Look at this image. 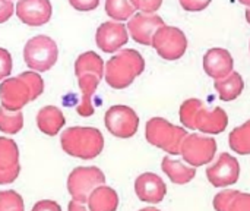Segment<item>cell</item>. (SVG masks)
Masks as SVG:
<instances>
[{"instance_id":"1","label":"cell","mask_w":250,"mask_h":211,"mask_svg":"<svg viewBox=\"0 0 250 211\" xmlns=\"http://www.w3.org/2000/svg\"><path fill=\"white\" fill-rule=\"evenodd\" d=\"M145 70L142 54L133 48H123L116 53L104 68L105 82L114 90L127 88Z\"/></svg>"},{"instance_id":"2","label":"cell","mask_w":250,"mask_h":211,"mask_svg":"<svg viewBox=\"0 0 250 211\" xmlns=\"http://www.w3.org/2000/svg\"><path fill=\"white\" fill-rule=\"evenodd\" d=\"M60 144L66 154L82 160H92L101 154L104 137L97 128L73 126L62 134Z\"/></svg>"},{"instance_id":"3","label":"cell","mask_w":250,"mask_h":211,"mask_svg":"<svg viewBox=\"0 0 250 211\" xmlns=\"http://www.w3.org/2000/svg\"><path fill=\"white\" fill-rule=\"evenodd\" d=\"M145 137L151 145L161 148L168 154L179 156L183 140L188 137V131L163 117H152L146 122Z\"/></svg>"},{"instance_id":"4","label":"cell","mask_w":250,"mask_h":211,"mask_svg":"<svg viewBox=\"0 0 250 211\" xmlns=\"http://www.w3.org/2000/svg\"><path fill=\"white\" fill-rule=\"evenodd\" d=\"M23 59L31 70H50L59 59L57 44L48 35H35L25 44Z\"/></svg>"},{"instance_id":"5","label":"cell","mask_w":250,"mask_h":211,"mask_svg":"<svg viewBox=\"0 0 250 211\" xmlns=\"http://www.w3.org/2000/svg\"><path fill=\"white\" fill-rule=\"evenodd\" d=\"M105 184V176L101 169L91 167H76L70 172L67 178V191L70 197L81 203H88L91 192Z\"/></svg>"},{"instance_id":"6","label":"cell","mask_w":250,"mask_h":211,"mask_svg":"<svg viewBox=\"0 0 250 211\" xmlns=\"http://www.w3.org/2000/svg\"><path fill=\"white\" fill-rule=\"evenodd\" d=\"M152 47L164 60H177L186 53L188 38L180 28L163 25L152 37Z\"/></svg>"},{"instance_id":"7","label":"cell","mask_w":250,"mask_h":211,"mask_svg":"<svg viewBox=\"0 0 250 211\" xmlns=\"http://www.w3.org/2000/svg\"><path fill=\"white\" fill-rule=\"evenodd\" d=\"M217 148V141L214 138L199 134H188V137L183 140L180 154L188 164L199 167L209 164L214 160Z\"/></svg>"},{"instance_id":"8","label":"cell","mask_w":250,"mask_h":211,"mask_svg":"<svg viewBox=\"0 0 250 211\" xmlns=\"http://www.w3.org/2000/svg\"><path fill=\"white\" fill-rule=\"evenodd\" d=\"M104 122L111 135L123 140L132 138L139 128V117L136 112L123 104L111 106L105 113Z\"/></svg>"},{"instance_id":"9","label":"cell","mask_w":250,"mask_h":211,"mask_svg":"<svg viewBox=\"0 0 250 211\" xmlns=\"http://www.w3.org/2000/svg\"><path fill=\"white\" fill-rule=\"evenodd\" d=\"M207 178L215 188L231 187L240 178V164L236 157L229 153H223L218 160L207 169Z\"/></svg>"},{"instance_id":"10","label":"cell","mask_w":250,"mask_h":211,"mask_svg":"<svg viewBox=\"0 0 250 211\" xmlns=\"http://www.w3.org/2000/svg\"><path fill=\"white\" fill-rule=\"evenodd\" d=\"M0 101L1 107L18 112L22 110L29 101H32L31 91L25 81L19 76L6 78L0 82Z\"/></svg>"},{"instance_id":"11","label":"cell","mask_w":250,"mask_h":211,"mask_svg":"<svg viewBox=\"0 0 250 211\" xmlns=\"http://www.w3.org/2000/svg\"><path fill=\"white\" fill-rule=\"evenodd\" d=\"M129 41L127 26L119 21H108L98 26L95 43L104 53H116Z\"/></svg>"},{"instance_id":"12","label":"cell","mask_w":250,"mask_h":211,"mask_svg":"<svg viewBox=\"0 0 250 211\" xmlns=\"http://www.w3.org/2000/svg\"><path fill=\"white\" fill-rule=\"evenodd\" d=\"M166 25L163 18L155 13H135L127 22L129 35L142 46H152V37L155 31Z\"/></svg>"},{"instance_id":"13","label":"cell","mask_w":250,"mask_h":211,"mask_svg":"<svg viewBox=\"0 0 250 211\" xmlns=\"http://www.w3.org/2000/svg\"><path fill=\"white\" fill-rule=\"evenodd\" d=\"M51 3L50 0H19L15 13L18 18L29 26H41L47 23L51 18Z\"/></svg>"},{"instance_id":"14","label":"cell","mask_w":250,"mask_h":211,"mask_svg":"<svg viewBox=\"0 0 250 211\" xmlns=\"http://www.w3.org/2000/svg\"><path fill=\"white\" fill-rule=\"evenodd\" d=\"M202 65H204V70L207 72V75L211 76L214 81H217V79H223L229 76L233 72L234 60L229 50L214 47L205 53L202 59Z\"/></svg>"},{"instance_id":"15","label":"cell","mask_w":250,"mask_h":211,"mask_svg":"<svg viewBox=\"0 0 250 211\" xmlns=\"http://www.w3.org/2000/svg\"><path fill=\"white\" fill-rule=\"evenodd\" d=\"M135 192L141 201L158 204L167 194V185L158 175L146 172L135 181Z\"/></svg>"},{"instance_id":"16","label":"cell","mask_w":250,"mask_h":211,"mask_svg":"<svg viewBox=\"0 0 250 211\" xmlns=\"http://www.w3.org/2000/svg\"><path fill=\"white\" fill-rule=\"evenodd\" d=\"M227 125H229V116L221 107L207 109L204 104L198 110L195 117V129L209 135H217L224 132Z\"/></svg>"},{"instance_id":"17","label":"cell","mask_w":250,"mask_h":211,"mask_svg":"<svg viewBox=\"0 0 250 211\" xmlns=\"http://www.w3.org/2000/svg\"><path fill=\"white\" fill-rule=\"evenodd\" d=\"M76 78H78V85L82 91V100H81L76 112L82 117H89L95 112L94 106H92V95L95 94L101 78H98L94 73H83Z\"/></svg>"},{"instance_id":"18","label":"cell","mask_w":250,"mask_h":211,"mask_svg":"<svg viewBox=\"0 0 250 211\" xmlns=\"http://www.w3.org/2000/svg\"><path fill=\"white\" fill-rule=\"evenodd\" d=\"M64 122L66 120H64L62 110L56 106H45L37 115L38 129L48 137L57 135L60 129L64 126Z\"/></svg>"},{"instance_id":"19","label":"cell","mask_w":250,"mask_h":211,"mask_svg":"<svg viewBox=\"0 0 250 211\" xmlns=\"http://www.w3.org/2000/svg\"><path fill=\"white\" fill-rule=\"evenodd\" d=\"M89 211H116L119 207L117 192L105 185L95 188L88 198Z\"/></svg>"},{"instance_id":"20","label":"cell","mask_w":250,"mask_h":211,"mask_svg":"<svg viewBox=\"0 0 250 211\" xmlns=\"http://www.w3.org/2000/svg\"><path fill=\"white\" fill-rule=\"evenodd\" d=\"M161 169L176 185H186L196 176V170L193 166H188L182 162L173 160L168 156L163 159Z\"/></svg>"},{"instance_id":"21","label":"cell","mask_w":250,"mask_h":211,"mask_svg":"<svg viewBox=\"0 0 250 211\" xmlns=\"http://www.w3.org/2000/svg\"><path fill=\"white\" fill-rule=\"evenodd\" d=\"M214 87L223 101H233L243 93L245 82L242 75L233 70L229 76L223 79H217L214 82Z\"/></svg>"},{"instance_id":"22","label":"cell","mask_w":250,"mask_h":211,"mask_svg":"<svg viewBox=\"0 0 250 211\" xmlns=\"http://www.w3.org/2000/svg\"><path fill=\"white\" fill-rule=\"evenodd\" d=\"M104 62L95 51H85L82 53L75 62V75L83 73H94L98 78L104 76Z\"/></svg>"},{"instance_id":"23","label":"cell","mask_w":250,"mask_h":211,"mask_svg":"<svg viewBox=\"0 0 250 211\" xmlns=\"http://www.w3.org/2000/svg\"><path fill=\"white\" fill-rule=\"evenodd\" d=\"M230 148L242 156L250 154V120L233 129L229 137Z\"/></svg>"},{"instance_id":"24","label":"cell","mask_w":250,"mask_h":211,"mask_svg":"<svg viewBox=\"0 0 250 211\" xmlns=\"http://www.w3.org/2000/svg\"><path fill=\"white\" fill-rule=\"evenodd\" d=\"M136 9L130 0H105V13L113 21H129L135 15Z\"/></svg>"},{"instance_id":"25","label":"cell","mask_w":250,"mask_h":211,"mask_svg":"<svg viewBox=\"0 0 250 211\" xmlns=\"http://www.w3.org/2000/svg\"><path fill=\"white\" fill-rule=\"evenodd\" d=\"M19 164V148L10 138L0 137V170Z\"/></svg>"},{"instance_id":"26","label":"cell","mask_w":250,"mask_h":211,"mask_svg":"<svg viewBox=\"0 0 250 211\" xmlns=\"http://www.w3.org/2000/svg\"><path fill=\"white\" fill-rule=\"evenodd\" d=\"M23 126V115L21 110L12 112L0 107V131L9 135L18 134Z\"/></svg>"},{"instance_id":"27","label":"cell","mask_w":250,"mask_h":211,"mask_svg":"<svg viewBox=\"0 0 250 211\" xmlns=\"http://www.w3.org/2000/svg\"><path fill=\"white\" fill-rule=\"evenodd\" d=\"M202 106L204 103L199 98H189L180 106L179 116H180V122L186 129H192V131L195 129V117Z\"/></svg>"},{"instance_id":"28","label":"cell","mask_w":250,"mask_h":211,"mask_svg":"<svg viewBox=\"0 0 250 211\" xmlns=\"http://www.w3.org/2000/svg\"><path fill=\"white\" fill-rule=\"evenodd\" d=\"M23 200L16 191H0V211H23Z\"/></svg>"},{"instance_id":"29","label":"cell","mask_w":250,"mask_h":211,"mask_svg":"<svg viewBox=\"0 0 250 211\" xmlns=\"http://www.w3.org/2000/svg\"><path fill=\"white\" fill-rule=\"evenodd\" d=\"M19 78L23 79L25 84L28 85V88H29V91H31V98H32V101L37 100V98L42 94V91H44V81H42V78H41L37 72H34V70L22 72V73L19 75Z\"/></svg>"},{"instance_id":"30","label":"cell","mask_w":250,"mask_h":211,"mask_svg":"<svg viewBox=\"0 0 250 211\" xmlns=\"http://www.w3.org/2000/svg\"><path fill=\"white\" fill-rule=\"evenodd\" d=\"M239 191L236 189H224L214 198V209L215 211H230L233 200L237 197Z\"/></svg>"},{"instance_id":"31","label":"cell","mask_w":250,"mask_h":211,"mask_svg":"<svg viewBox=\"0 0 250 211\" xmlns=\"http://www.w3.org/2000/svg\"><path fill=\"white\" fill-rule=\"evenodd\" d=\"M130 3L142 13H155L161 7L163 0H130Z\"/></svg>"},{"instance_id":"32","label":"cell","mask_w":250,"mask_h":211,"mask_svg":"<svg viewBox=\"0 0 250 211\" xmlns=\"http://www.w3.org/2000/svg\"><path fill=\"white\" fill-rule=\"evenodd\" d=\"M12 72V56L6 48L0 47V82Z\"/></svg>"},{"instance_id":"33","label":"cell","mask_w":250,"mask_h":211,"mask_svg":"<svg viewBox=\"0 0 250 211\" xmlns=\"http://www.w3.org/2000/svg\"><path fill=\"white\" fill-rule=\"evenodd\" d=\"M179 1L186 12H201L207 9L212 0H179Z\"/></svg>"},{"instance_id":"34","label":"cell","mask_w":250,"mask_h":211,"mask_svg":"<svg viewBox=\"0 0 250 211\" xmlns=\"http://www.w3.org/2000/svg\"><path fill=\"white\" fill-rule=\"evenodd\" d=\"M230 211H250V194L239 192L231 203Z\"/></svg>"},{"instance_id":"35","label":"cell","mask_w":250,"mask_h":211,"mask_svg":"<svg viewBox=\"0 0 250 211\" xmlns=\"http://www.w3.org/2000/svg\"><path fill=\"white\" fill-rule=\"evenodd\" d=\"M19 173H21V164H16L6 170H0V185H9L15 182Z\"/></svg>"},{"instance_id":"36","label":"cell","mask_w":250,"mask_h":211,"mask_svg":"<svg viewBox=\"0 0 250 211\" xmlns=\"http://www.w3.org/2000/svg\"><path fill=\"white\" fill-rule=\"evenodd\" d=\"M69 3L79 12H91L98 7L100 0H69Z\"/></svg>"},{"instance_id":"37","label":"cell","mask_w":250,"mask_h":211,"mask_svg":"<svg viewBox=\"0 0 250 211\" xmlns=\"http://www.w3.org/2000/svg\"><path fill=\"white\" fill-rule=\"evenodd\" d=\"M15 13V6L12 0H0V23H4Z\"/></svg>"},{"instance_id":"38","label":"cell","mask_w":250,"mask_h":211,"mask_svg":"<svg viewBox=\"0 0 250 211\" xmlns=\"http://www.w3.org/2000/svg\"><path fill=\"white\" fill-rule=\"evenodd\" d=\"M31 211H62V207L51 200H41L37 204H34Z\"/></svg>"},{"instance_id":"39","label":"cell","mask_w":250,"mask_h":211,"mask_svg":"<svg viewBox=\"0 0 250 211\" xmlns=\"http://www.w3.org/2000/svg\"><path fill=\"white\" fill-rule=\"evenodd\" d=\"M67 211H89V209L86 207V203H81L76 200H72L67 206Z\"/></svg>"},{"instance_id":"40","label":"cell","mask_w":250,"mask_h":211,"mask_svg":"<svg viewBox=\"0 0 250 211\" xmlns=\"http://www.w3.org/2000/svg\"><path fill=\"white\" fill-rule=\"evenodd\" d=\"M242 4H245V6H248V7H250V0H239Z\"/></svg>"},{"instance_id":"41","label":"cell","mask_w":250,"mask_h":211,"mask_svg":"<svg viewBox=\"0 0 250 211\" xmlns=\"http://www.w3.org/2000/svg\"><path fill=\"white\" fill-rule=\"evenodd\" d=\"M139 211H160L158 209H154V207H146V209H142V210Z\"/></svg>"},{"instance_id":"42","label":"cell","mask_w":250,"mask_h":211,"mask_svg":"<svg viewBox=\"0 0 250 211\" xmlns=\"http://www.w3.org/2000/svg\"><path fill=\"white\" fill-rule=\"evenodd\" d=\"M246 19H248V22L250 23V7L246 9Z\"/></svg>"},{"instance_id":"43","label":"cell","mask_w":250,"mask_h":211,"mask_svg":"<svg viewBox=\"0 0 250 211\" xmlns=\"http://www.w3.org/2000/svg\"><path fill=\"white\" fill-rule=\"evenodd\" d=\"M249 48H250V43H249Z\"/></svg>"}]
</instances>
